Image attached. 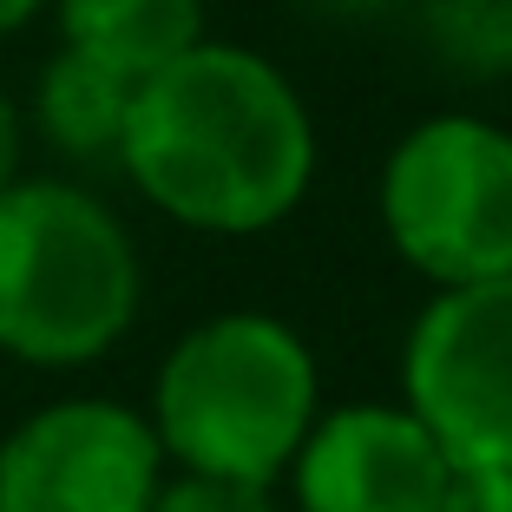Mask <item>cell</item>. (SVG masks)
<instances>
[{"label":"cell","mask_w":512,"mask_h":512,"mask_svg":"<svg viewBox=\"0 0 512 512\" xmlns=\"http://www.w3.org/2000/svg\"><path fill=\"white\" fill-rule=\"evenodd\" d=\"M381 224L440 289L512 270V132L473 112L421 119L381 165Z\"/></svg>","instance_id":"277c9868"},{"label":"cell","mask_w":512,"mask_h":512,"mask_svg":"<svg viewBox=\"0 0 512 512\" xmlns=\"http://www.w3.org/2000/svg\"><path fill=\"white\" fill-rule=\"evenodd\" d=\"M322 7H335V14H375L381 0H322Z\"/></svg>","instance_id":"9a60e30c"},{"label":"cell","mask_w":512,"mask_h":512,"mask_svg":"<svg viewBox=\"0 0 512 512\" xmlns=\"http://www.w3.org/2000/svg\"><path fill=\"white\" fill-rule=\"evenodd\" d=\"M60 33L125 79H145L204 40V0H60Z\"/></svg>","instance_id":"ba28073f"},{"label":"cell","mask_w":512,"mask_h":512,"mask_svg":"<svg viewBox=\"0 0 512 512\" xmlns=\"http://www.w3.org/2000/svg\"><path fill=\"white\" fill-rule=\"evenodd\" d=\"M453 460L414 407L355 401L309 421L289 486L302 512H434Z\"/></svg>","instance_id":"52a82bcc"},{"label":"cell","mask_w":512,"mask_h":512,"mask_svg":"<svg viewBox=\"0 0 512 512\" xmlns=\"http://www.w3.org/2000/svg\"><path fill=\"white\" fill-rule=\"evenodd\" d=\"M421 27L434 53L460 73H512V0H427Z\"/></svg>","instance_id":"30bf717a"},{"label":"cell","mask_w":512,"mask_h":512,"mask_svg":"<svg viewBox=\"0 0 512 512\" xmlns=\"http://www.w3.org/2000/svg\"><path fill=\"white\" fill-rule=\"evenodd\" d=\"M401 394L453 467H512V270L440 289L414 316Z\"/></svg>","instance_id":"5b68a950"},{"label":"cell","mask_w":512,"mask_h":512,"mask_svg":"<svg viewBox=\"0 0 512 512\" xmlns=\"http://www.w3.org/2000/svg\"><path fill=\"white\" fill-rule=\"evenodd\" d=\"M20 178V112H14V99L0 92V191Z\"/></svg>","instance_id":"4fadbf2b"},{"label":"cell","mask_w":512,"mask_h":512,"mask_svg":"<svg viewBox=\"0 0 512 512\" xmlns=\"http://www.w3.org/2000/svg\"><path fill=\"white\" fill-rule=\"evenodd\" d=\"M40 7H46V0H0V40H7V33H20L33 14H40Z\"/></svg>","instance_id":"5bb4252c"},{"label":"cell","mask_w":512,"mask_h":512,"mask_svg":"<svg viewBox=\"0 0 512 512\" xmlns=\"http://www.w3.org/2000/svg\"><path fill=\"white\" fill-rule=\"evenodd\" d=\"M138 316V250L79 184L14 178L0 191V355L86 368Z\"/></svg>","instance_id":"3957f363"},{"label":"cell","mask_w":512,"mask_h":512,"mask_svg":"<svg viewBox=\"0 0 512 512\" xmlns=\"http://www.w3.org/2000/svg\"><path fill=\"white\" fill-rule=\"evenodd\" d=\"M165 447L125 401H53L0 440V512H151Z\"/></svg>","instance_id":"8992f818"},{"label":"cell","mask_w":512,"mask_h":512,"mask_svg":"<svg viewBox=\"0 0 512 512\" xmlns=\"http://www.w3.org/2000/svg\"><path fill=\"white\" fill-rule=\"evenodd\" d=\"M132 86L119 66L92 60L79 46L53 53L40 73V92H33V119L66 158H119L125 138V112H132Z\"/></svg>","instance_id":"9c48e42d"},{"label":"cell","mask_w":512,"mask_h":512,"mask_svg":"<svg viewBox=\"0 0 512 512\" xmlns=\"http://www.w3.org/2000/svg\"><path fill=\"white\" fill-rule=\"evenodd\" d=\"M434 512H512V467H453Z\"/></svg>","instance_id":"7c38bea8"},{"label":"cell","mask_w":512,"mask_h":512,"mask_svg":"<svg viewBox=\"0 0 512 512\" xmlns=\"http://www.w3.org/2000/svg\"><path fill=\"white\" fill-rule=\"evenodd\" d=\"M119 165L171 224L256 237L309 197L316 125L283 66L197 40L132 86Z\"/></svg>","instance_id":"6da1fadb"},{"label":"cell","mask_w":512,"mask_h":512,"mask_svg":"<svg viewBox=\"0 0 512 512\" xmlns=\"http://www.w3.org/2000/svg\"><path fill=\"white\" fill-rule=\"evenodd\" d=\"M151 512H283V506H276V486L217 480V473H178V480H158Z\"/></svg>","instance_id":"8fae6325"},{"label":"cell","mask_w":512,"mask_h":512,"mask_svg":"<svg viewBox=\"0 0 512 512\" xmlns=\"http://www.w3.org/2000/svg\"><path fill=\"white\" fill-rule=\"evenodd\" d=\"M316 394L309 342L276 316L237 309L171 342L145 421L184 473L276 486L316 421Z\"/></svg>","instance_id":"7a4b0ae2"}]
</instances>
